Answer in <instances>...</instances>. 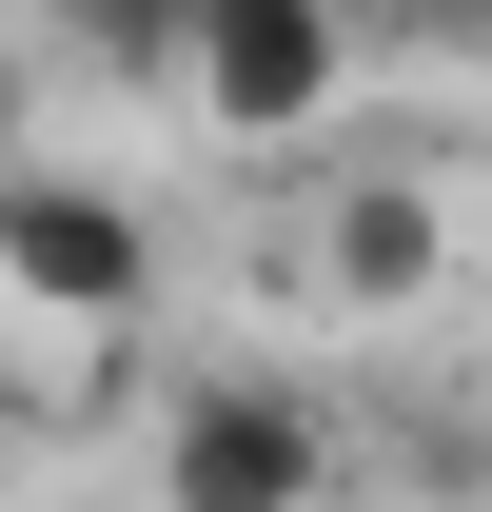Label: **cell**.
Segmentation results:
<instances>
[{
  "label": "cell",
  "mask_w": 492,
  "mask_h": 512,
  "mask_svg": "<svg viewBox=\"0 0 492 512\" xmlns=\"http://www.w3.org/2000/svg\"><path fill=\"white\" fill-rule=\"evenodd\" d=\"M158 512H335V414L296 375H197L158 414Z\"/></svg>",
  "instance_id": "2"
},
{
  "label": "cell",
  "mask_w": 492,
  "mask_h": 512,
  "mask_svg": "<svg viewBox=\"0 0 492 512\" xmlns=\"http://www.w3.org/2000/svg\"><path fill=\"white\" fill-rule=\"evenodd\" d=\"M20 178H40V158H20V79H0V197H20Z\"/></svg>",
  "instance_id": "6"
},
{
  "label": "cell",
  "mask_w": 492,
  "mask_h": 512,
  "mask_svg": "<svg viewBox=\"0 0 492 512\" xmlns=\"http://www.w3.org/2000/svg\"><path fill=\"white\" fill-rule=\"evenodd\" d=\"M335 99H355V20L335 0H197V99L178 119H217L237 158H296Z\"/></svg>",
  "instance_id": "3"
},
{
  "label": "cell",
  "mask_w": 492,
  "mask_h": 512,
  "mask_svg": "<svg viewBox=\"0 0 492 512\" xmlns=\"http://www.w3.org/2000/svg\"><path fill=\"white\" fill-rule=\"evenodd\" d=\"M414 493H453V512L492 493V434H473V414H414Z\"/></svg>",
  "instance_id": "5"
},
{
  "label": "cell",
  "mask_w": 492,
  "mask_h": 512,
  "mask_svg": "<svg viewBox=\"0 0 492 512\" xmlns=\"http://www.w3.org/2000/svg\"><path fill=\"white\" fill-rule=\"evenodd\" d=\"M138 316H158V217H138L119 178H40L0 197V335H60V355H138Z\"/></svg>",
  "instance_id": "1"
},
{
  "label": "cell",
  "mask_w": 492,
  "mask_h": 512,
  "mask_svg": "<svg viewBox=\"0 0 492 512\" xmlns=\"http://www.w3.org/2000/svg\"><path fill=\"white\" fill-rule=\"evenodd\" d=\"M315 276H335V316H414L433 276H453V197H433V158H335V197H315Z\"/></svg>",
  "instance_id": "4"
}]
</instances>
